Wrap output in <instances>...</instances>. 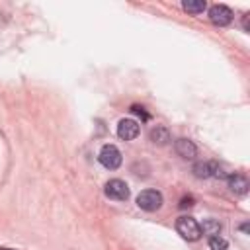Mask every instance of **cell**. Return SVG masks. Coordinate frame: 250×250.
<instances>
[{"label": "cell", "instance_id": "obj_1", "mask_svg": "<svg viewBox=\"0 0 250 250\" xmlns=\"http://www.w3.org/2000/svg\"><path fill=\"white\" fill-rule=\"evenodd\" d=\"M176 230L186 238V240H191V242H195V240H199L201 238V225L193 219V217H178V221H176Z\"/></svg>", "mask_w": 250, "mask_h": 250}, {"label": "cell", "instance_id": "obj_2", "mask_svg": "<svg viewBox=\"0 0 250 250\" xmlns=\"http://www.w3.org/2000/svg\"><path fill=\"white\" fill-rule=\"evenodd\" d=\"M137 205L143 209V211H156L162 207V193L156 191V189H145L137 195Z\"/></svg>", "mask_w": 250, "mask_h": 250}, {"label": "cell", "instance_id": "obj_3", "mask_svg": "<svg viewBox=\"0 0 250 250\" xmlns=\"http://www.w3.org/2000/svg\"><path fill=\"white\" fill-rule=\"evenodd\" d=\"M98 158H100L102 166L107 168V170H115V168L121 166V152H119V148L115 145H104L100 154H98Z\"/></svg>", "mask_w": 250, "mask_h": 250}, {"label": "cell", "instance_id": "obj_4", "mask_svg": "<svg viewBox=\"0 0 250 250\" xmlns=\"http://www.w3.org/2000/svg\"><path fill=\"white\" fill-rule=\"evenodd\" d=\"M104 191L109 199H115V201H125L129 197V186L123 180H109L105 184Z\"/></svg>", "mask_w": 250, "mask_h": 250}, {"label": "cell", "instance_id": "obj_5", "mask_svg": "<svg viewBox=\"0 0 250 250\" xmlns=\"http://www.w3.org/2000/svg\"><path fill=\"white\" fill-rule=\"evenodd\" d=\"M209 20L215 25H229L232 21V10L225 4H215L209 10Z\"/></svg>", "mask_w": 250, "mask_h": 250}, {"label": "cell", "instance_id": "obj_6", "mask_svg": "<svg viewBox=\"0 0 250 250\" xmlns=\"http://www.w3.org/2000/svg\"><path fill=\"white\" fill-rule=\"evenodd\" d=\"M117 135L123 141H133L139 135V123L135 119H121L117 125Z\"/></svg>", "mask_w": 250, "mask_h": 250}, {"label": "cell", "instance_id": "obj_7", "mask_svg": "<svg viewBox=\"0 0 250 250\" xmlns=\"http://www.w3.org/2000/svg\"><path fill=\"white\" fill-rule=\"evenodd\" d=\"M193 176L195 178H209V176H223L221 168L217 162H197L193 166Z\"/></svg>", "mask_w": 250, "mask_h": 250}, {"label": "cell", "instance_id": "obj_8", "mask_svg": "<svg viewBox=\"0 0 250 250\" xmlns=\"http://www.w3.org/2000/svg\"><path fill=\"white\" fill-rule=\"evenodd\" d=\"M229 188L236 195H246V191H248L250 186H248L246 176H242V174H230L229 176Z\"/></svg>", "mask_w": 250, "mask_h": 250}, {"label": "cell", "instance_id": "obj_9", "mask_svg": "<svg viewBox=\"0 0 250 250\" xmlns=\"http://www.w3.org/2000/svg\"><path fill=\"white\" fill-rule=\"evenodd\" d=\"M174 148H176V152H178L182 158H195V154H197L195 145H193L191 141H188V139H178V141L174 143Z\"/></svg>", "mask_w": 250, "mask_h": 250}, {"label": "cell", "instance_id": "obj_10", "mask_svg": "<svg viewBox=\"0 0 250 250\" xmlns=\"http://www.w3.org/2000/svg\"><path fill=\"white\" fill-rule=\"evenodd\" d=\"M150 141H152L154 145H166V143L170 141V133H168V129L162 127V125H156V127L150 131Z\"/></svg>", "mask_w": 250, "mask_h": 250}, {"label": "cell", "instance_id": "obj_11", "mask_svg": "<svg viewBox=\"0 0 250 250\" xmlns=\"http://www.w3.org/2000/svg\"><path fill=\"white\" fill-rule=\"evenodd\" d=\"M182 6H184V10L189 12V14H201V12L207 8L205 0H186Z\"/></svg>", "mask_w": 250, "mask_h": 250}, {"label": "cell", "instance_id": "obj_12", "mask_svg": "<svg viewBox=\"0 0 250 250\" xmlns=\"http://www.w3.org/2000/svg\"><path fill=\"white\" fill-rule=\"evenodd\" d=\"M219 230H221V225L217 221H213V219H207L203 223V227H201V232L209 234V236H219Z\"/></svg>", "mask_w": 250, "mask_h": 250}, {"label": "cell", "instance_id": "obj_13", "mask_svg": "<svg viewBox=\"0 0 250 250\" xmlns=\"http://www.w3.org/2000/svg\"><path fill=\"white\" fill-rule=\"evenodd\" d=\"M209 246H211V250H227V240L221 236H211Z\"/></svg>", "mask_w": 250, "mask_h": 250}, {"label": "cell", "instance_id": "obj_14", "mask_svg": "<svg viewBox=\"0 0 250 250\" xmlns=\"http://www.w3.org/2000/svg\"><path fill=\"white\" fill-rule=\"evenodd\" d=\"M191 205H193V197H191V195L182 197V201H180V209H186V207H191Z\"/></svg>", "mask_w": 250, "mask_h": 250}, {"label": "cell", "instance_id": "obj_15", "mask_svg": "<svg viewBox=\"0 0 250 250\" xmlns=\"http://www.w3.org/2000/svg\"><path fill=\"white\" fill-rule=\"evenodd\" d=\"M131 111H135V113H139V115H141L143 119H146V117H148V115H146V113L143 111V107H139V105H133V107H131Z\"/></svg>", "mask_w": 250, "mask_h": 250}]
</instances>
